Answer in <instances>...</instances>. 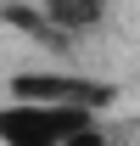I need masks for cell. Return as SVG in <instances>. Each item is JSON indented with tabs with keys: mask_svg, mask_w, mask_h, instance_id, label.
<instances>
[{
	"mask_svg": "<svg viewBox=\"0 0 140 146\" xmlns=\"http://www.w3.org/2000/svg\"><path fill=\"white\" fill-rule=\"evenodd\" d=\"M6 96H28V101H79V107H112L123 96L118 79H95V73H62V68H22L6 79Z\"/></svg>",
	"mask_w": 140,
	"mask_h": 146,
	"instance_id": "cell-2",
	"label": "cell"
},
{
	"mask_svg": "<svg viewBox=\"0 0 140 146\" xmlns=\"http://www.w3.org/2000/svg\"><path fill=\"white\" fill-rule=\"evenodd\" d=\"M101 107H79V101H28V96H6L0 101V141L6 146H95Z\"/></svg>",
	"mask_w": 140,
	"mask_h": 146,
	"instance_id": "cell-1",
	"label": "cell"
},
{
	"mask_svg": "<svg viewBox=\"0 0 140 146\" xmlns=\"http://www.w3.org/2000/svg\"><path fill=\"white\" fill-rule=\"evenodd\" d=\"M39 11H45V23H51L62 39H84V34H95V28H106L112 0H39Z\"/></svg>",
	"mask_w": 140,
	"mask_h": 146,
	"instance_id": "cell-3",
	"label": "cell"
},
{
	"mask_svg": "<svg viewBox=\"0 0 140 146\" xmlns=\"http://www.w3.org/2000/svg\"><path fill=\"white\" fill-rule=\"evenodd\" d=\"M0 6H11V0H0Z\"/></svg>",
	"mask_w": 140,
	"mask_h": 146,
	"instance_id": "cell-4",
	"label": "cell"
}]
</instances>
